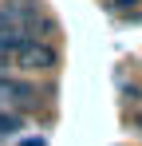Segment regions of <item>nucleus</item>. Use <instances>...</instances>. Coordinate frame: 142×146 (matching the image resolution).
<instances>
[{
  "mask_svg": "<svg viewBox=\"0 0 142 146\" xmlns=\"http://www.w3.org/2000/svg\"><path fill=\"white\" fill-rule=\"evenodd\" d=\"M40 95H44L40 83H32V79H24V75L0 71V111H36V107L44 103Z\"/></svg>",
  "mask_w": 142,
  "mask_h": 146,
  "instance_id": "obj_2",
  "label": "nucleus"
},
{
  "mask_svg": "<svg viewBox=\"0 0 142 146\" xmlns=\"http://www.w3.org/2000/svg\"><path fill=\"white\" fill-rule=\"evenodd\" d=\"M20 130H28V119H24V111H0V146L8 142V138H16Z\"/></svg>",
  "mask_w": 142,
  "mask_h": 146,
  "instance_id": "obj_3",
  "label": "nucleus"
},
{
  "mask_svg": "<svg viewBox=\"0 0 142 146\" xmlns=\"http://www.w3.org/2000/svg\"><path fill=\"white\" fill-rule=\"evenodd\" d=\"M134 4H142V0H111L115 12H126V8H134Z\"/></svg>",
  "mask_w": 142,
  "mask_h": 146,
  "instance_id": "obj_4",
  "label": "nucleus"
},
{
  "mask_svg": "<svg viewBox=\"0 0 142 146\" xmlns=\"http://www.w3.org/2000/svg\"><path fill=\"white\" fill-rule=\"evenodd\" d=\"M130 126H138V130H142V111L134 115V119H130Z\"/></svg>",
  "mask_w": 142,
  "mask_h": 146,
  "instance_id": "obj_5",
  "label": "nucleus"
},
{
  "mask_svg": "<svg viewBox=\"0 0 142 146\" xmlns=\"http://www.w3.org/2000/svg\"><path fill=\"white\" fill-rule=\"evenodd\" d=\"M8 63H12V67H20V71H28V75H47V71H55V67H59V51H55L51 40L28 36V40L16 44V51L8 55Z\"/></svg>",
  "mask_w": 142,
  "mask_h": 146,
  "instance_id": "obj_1",
  "label": "nucleus"
}]
</instances>
